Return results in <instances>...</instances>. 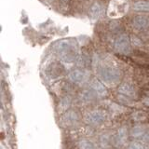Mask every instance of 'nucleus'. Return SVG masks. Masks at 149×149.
<instances>
[{"label": "nucleus", "instance_id": "f257e3e1", "mask_svg": "<svg viewBox=\"0 0 149 149\" xmlns=\"http://www.w3.org/2000/svg\"><path fill=\"white\" fill-rule=\"evenodd\" d=\"M56 53H57L61 59L64 62H73L77 57V48L74 43L69 39L61 40L54 47Z\"/></svg>", "mask_w": 149, "mask_h": 149}, {"label": "nucleus", "instance_id": "f03ea898", "mask_svg": "<svg viewBox=\"0 0 149 149\" xmlns=\"http://www.w3.org/2000/svg\"><path fill=\"white\" fill-rule=\"evenodd\" d=\"M129 10L127 0H111L107 9V15L112 19L123 17Z\"/></svg>", "mask_w": 149, "mask_h": 149}, {"label": "nucleus", "instance_id": "7ed1b4c3", "mask_svg": "<svg viewBox=\"0 0 149 149\" xmlns=\"http://www.w3.org/2000/svg\"><path fill=\"white\" fill-rule=\"evenodd\" d=\"M99 74L102 80L107 84H115L120 78V71L113 67H102Z\"/></svg>", "mask_w": 149, "mask_h": 149}, {"label": "nucleus", "instance_id": "20e7f679", "mask_svg": "<svg viewBox=\"0 0 149 149\" xmlns=\"http://www.w3.org/2000/svg\"><path fill=\"white\" fill-rule=\"evenodd\" d=\"M105 120V113L102 110H94L85 116V122L91 126H99Z\"/></svg>", "mask_w": 149, "mask_h": 149}, {"label": "nucleus", "instance_id": "39448f33", "mask_svg": "<svg viewBox=\"0 0 149 149\" xmlns=\"http://www.w3.org/2000/svg\"><path fill=\"white\" fill-rule=\"evenodd\" d=\"M115 49L119 53H129L130 50V42L128 36H120L115 42Z\"/></svg>", "mask_w": 149, "mask_h": 149}, {"label": "nucleus", "instance_id": "423d86ee", "mask_svg": "<svg viewBox=\"0 0 149 149\" xmlns=\"http://www.w3.org/2000/svg\"><path fill=\"white\" fill-rule=\"evenodd\" d=\"M79 116L77 112L74 111H67L62 118V123L65 127H73L78 123Z\"/></svg>", "mask_w": 149, "mask_h": 149}, {"label": "nucleus", "instance_id": "0eeeda50", "mask_svg": "<svg viewBox=\"0 0 149 149\" xmlns=\"http://www.w3.org/2000/svg\"><path fill=\"white\" fill-rule=\"evenodd\" d=\"M69 78L74 83L82 84L84 82H86L88 78V74H86V72L82 71V70H73L69 74Z\"/></svg>", "mask_w": 149, "mask_h": 149}, {"label": "nucleus", "instance_id": "6e6552de", "mask_svg": "<svg viewBox=\"0 0 149 149\" xmlns=\"http://www.w3.org/2000/svg\"><path fill=\"white\" fill-rule=\"evenodd\" d=\"M128 129L127 127H121L118 129L115 136V142L116 143V146H124L128 140Z\"/></svg>", "mask_w": 149, "mask_h": 149}, {"label": "nucleus", "instance_id": "1a4fd4ad", "mask_svg": "<svg viewBox=\"0 0 149 149\" xmlns=\"http://www.w3.org/2000/svg\"><path fill=\"white\" fill-rule=\"evenodd\" d=\"M118 92L123 96L130 97V98H135L136 97V91H135L134 88L130 85L128 83H123L118 87Z\"/></svg>", "mask_w": 149, "mask_h": 149}, {"label": "nucleus", "instance_id": "9d476101", "mask_svg": "<svg viewBox=\"0 0 149 149\" xmlns=\"http://www.w3.org/2000/svg\"><path fill=\"white\" fill-rule=\"evenodd\" d=\"M133 24L138 29H144L149 26V17L144 15H138L133 18Z\"/></svg>", "mask_w": 149, "mask_h": 149}, {"label": "nucleus", "instance_id": "9b49d317", "mask_svg": "<svg viewBox=\"0 0 149 149\" xmlns=\"http://www.w3.org/2000/svg\"><path fill=\"white\" fill-rule=\"evenodd\" d=\"M91 86L92 88V90L94 91V92L99 96H105L107 94V90L105 86L99 80H96V79L92 80Z\"/></svg>", "mask_w": 149, "mask_h": 149}, {"label": "nucleus", "instance_id": "f8f14e48", "mask_svg": "<svg viewBox=\"0 0 149 149\" xmlns=\"http://www.w3.org/2000/svg\"><path fill=\"white\" fill-rule=\"evenodd\" d=\"M146 132H147V130L146 129V127L138 125L132 128V132H130V136L135 139H142Z\"/></svg>", "mask_w": 149, "mask_h": 149}, {"label": "nucleus", "instance_id": "ddd939ff", "mask_svg": "<svg viewBox=\"0 0 149 149\" xmlns=\"http://www.w3.org/2000/svg\"><path fill=\"white\" fill-rule=\"evenodd\" d=\"M133 8L137 11H149V2L138 1L136 3H134Z\"/></svg>", "mask_w": 149, "mask_h": 149}, {"label": "nucleus", "instance_id": "4468645a", "mask_svg": "<svg viewBox=\"0 0 149 149\" xmlns=\"http://www.w3.org/2000/svg\"><path fill=\"white\" fill-rule=\"evenodd\" d=\"M78 149H95V146L91 141L84 139L78 142Z\"/></svg>", "mask_w": 149, "mask_h": 149}, {"label": "nucleus", "instance_id": "2eb2a0df", "mask_svg": "<svg viewBox=\"0 0 149 149\" xmlns=\"http://www.w3.org/2000/svg\"><path fill=\"white\" fill-rule=\"evenodd\" d=\"M101 11H102V8H101V6L99 4H94L93 6L91 7V16L93 20H96L98 19V17L100 16L101 14Z\"/></svg>", "mask_w": 149, "mask_h": 149}, {"label": "nucleus", "instance_id": "dca6fc26", "mask_svg": "<svg viewBox=\"0 0 149 149\" xmlns=\"http://www.w3.org/2000/svg\"><path fill=\"white\" fill-rule=\"evenodd\" d=\"M109 142H110V139L109 136L107 134H102L101 138H100V143L102 147H106L107 146H109Z\"/></svg>", "mask_w": 149, "mask_h": 149}, {"label": "nucleus", "instance_id": "f3484780", "mask_svg": "<svg viewBox=\"0 0 149 149\" xmlns=\"http://www.w3.org/2000/svg\"><path fill=\"white\" fill-rule=\"evenodd\" d=\"M70 105V101L69 99H67V98H65L64 100H63L62 102H61V104H60V109L62 111H65Z\"/></svg>", "mask_w": 149, "mask_h": 149}, {"label": "nucleus", "instance_id": "a211bd4d", "mask_svg": "<svg viewBox=\"0 0 149 149\" xmlns=\"http://www.w3.org/2000/svg\"><path fill=\"white\" fill-rule=\"evenodd\" d=\"M128 149H144V147L142 143H140L138 142H132L130 143Z\"/></svg>", "mask_w": 149, "mask_h": 149}, {"label": "nucleus", "instance_id": "6ab92c4d", "mask_svg": "<svg viewBox=\"0 0 149 149\" xmlns=\"http://www.w3.org/2000/svg\"><path fill=\"white\" fill-rule=\"evenodd\" d=\"M143 143H149V130L146 132V134L143 135V137L141 139Z\"/></svg>", "mask_w": 149, "mask_h": 149}, {"label": "nucleus", "instance_id": "aec40b11", "mask_svg": "<svg viewBox=\"0 0 149 149\" xmlns=\"http://www.w3.org/2000/svg\"><path fill=\"white\" fill-rule=\"evenodd\" d=\"M143 104H146V106L149 107V98H144L143 101Z\"/></svg>", "mask_w": 149, "mask_h": 149}]
</instances>
